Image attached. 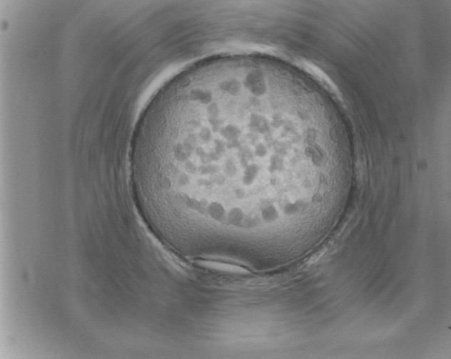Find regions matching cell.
I'll use <instances>...</instances> for the list:
<instances>
[{
  "instance_id": "1",
  "label": "cell",
  "mask_w": 451,
  "mask_h": 359,
  "mask_svg": "<svg viewBox=\"0 0 451 359\" xmlns=\"http://www.w3.org/2000/svg\"><path fill=\"white\" fill-rule=\"evenodd\" d=\"M263 95L248 88L191 102L175 135L166 186L180 206L221 223L260 219L295 187V174L279 155Z\"/></svg>"
},
{
  "instance_id": "2",
  "label": "cell",
  "mask_w": 451,
  "mask_h": 359,
  "mask_svg": "<svg viewBox=\"0 0 451 359\" xmlns=\"http://www.w3.org/2000/svg\"><path fill=\"white\" fill-rule=\"evenodd\" d=\"M199 264L207 268L216 269L223 271L232 272V273H246L247 270L245 269L231 264H223L220 262H215L211 261H199Z\"/></svg>"
}]
</instances>
